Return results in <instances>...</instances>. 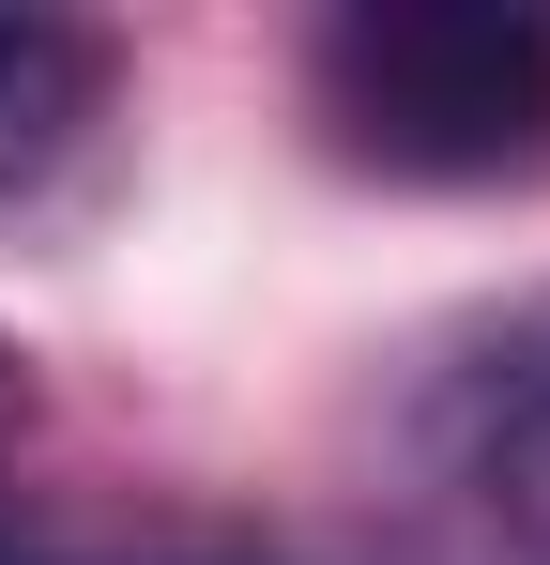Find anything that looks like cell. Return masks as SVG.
I'll return each mask as SVG.
<instances>
[{
    "instance_id": "obj_1",
    "label": "cell",
    "mask_w": 550,
    "mask_h": 565,
    "mask_svg": "<svg viewBox=\"0 0 550 565\" xmlns=\"http://www.w3.org/2000/svg\"><path fill=\"white\" fill-rule=\"evenodd\" d=\"M306 107L337 169L382 184H536L550 169V15L536 0H337L306 31Z\"/></svg>"
},
{
    "instance_id": "obj_2",
    "label": "cell",
    "mask_w": 550,
    "mask_h": 565,
    "mask_svg": "<svg viewBox=\"0 0 550 565\" xmlns=\"http://www.w3.org/2000/svg\"><path fill=\"white\" fill-rule=\"evenodd\" d=\"M429 489L458 565H550V290L505 306L429 397Z\"/></svg>"
},
{
    "instance_id": "obj_3",
    "label": "cell",
    "mask_w": 550,
    "mask_h": 565,
    "mask_svg": "<svg viewBox=\"0 0 550 565\" xmlns=\"http://www.w3.org/2000/svg\"><path fill=\"white\" fill-rule=\"evenodd\" d=\"M107 93H123V46L92 15H0V199L62 184L107 122Z\"/></svg>"
},
{
    "instance_id": "obj_4",
    "label": "cell",
    "mask_w": 550,
    "mask_h": 565,
    "mask_svg": "<svg viewBox=\"0 0 550 565\" xmlns=\"http://www.w3.org/2000/svg\"><path fill=\"white\" fill-rule=\"evenodd\" d=\"M0 565H261V551H92V535H46V520L15 504V535H0Z\"/></svg>"
},
{
    "instance_id": "obj_5",
    "label": "cell",
    "mask_w": 550,
    "mask_h": 565,
    "mask_svg": "<svg viewBox=\"0 0 550 565\" xmlns=\"http://www.w3.org/2000/svg\"><path fill=\"white\" fill-rule=\"evenodd\" d=\"M15 428H31V367L0 352V444H15Z\"/></svg>"
}]
</instances>
